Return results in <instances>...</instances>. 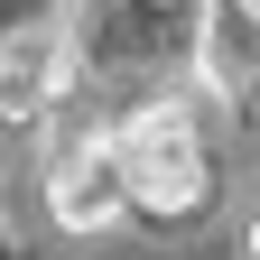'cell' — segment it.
I'll list each match as a JSON object with an SVG mask.
<instances>
[{
	"instance_id": "2",
	"label": "cell",
	"mask_w": 260,
	"mask_h": 260,
	"mask_svg": "<svg viewBox=\"0 0 260 260\" xmlns=\"http://www.w3.org/2000/svg\"><path fill=\"white\" fill-rule=\"evenodd\" d=\"M47 205H56L65 233H103V223H121V214H130V186H121L112 140L65 149V158H56V177H47Z\"/></svg>"
},
{
	"instance_id": "4",
	"label": "cell",
	"mask_w": 260,
	"mask_h": 260,
	"mask_svg": "<svg viewBox=\"0 0 260 260\" xmlns=\"http://www.w3.org/2000/svg\"><path fill=\"white\" fill-rule=\"evenodd\" d=\"M242 10H251V19H260V0H242Z\"/></svg>"
},
{
	"instance_id": "1",
	"label": "cell",
	"mask_w": 260,
	"mask_h": 260,
	"mask_svg": "<svg viewBox=\"0 0 260 260\" xmlns=\"http://www.w3.org/2000/svg\"><path fill=\"white\" fill-rule=\"evenodd\" d=\"M112 158H121V186H130V205H158V214H177V205H195L205 195V140H195V121L177 112V103H158V112H140L112 140Z\"/></svg>"
},
{
	"instance_id": "3",
	"label": "cell",
	"mask_w": 260,
	"mask_h": 260,
	"mask_svg": "<svg viewBox=\"0 0 260 260\" xmlns=\"http://www.w3.org/2000/svg\"><path fill=\"white\" fill-rule=\"evenodd\" d=\"M251 251H260V214H251Z\"/></svg>"
}]
</instances>
